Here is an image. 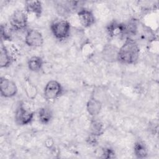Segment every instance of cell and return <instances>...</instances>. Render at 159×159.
<instances>
[{"label": "cell", "mask_w": 159, "mask_h": 159, "mask_svg": "<svg viewBox=\"0 0 159 159\" xmlns=\"http://www.w3.org/2000/svg\"><path fill=\"white\" fill-rule=\"evenodd\" d=\"M25 44L31 47H39L43 43V38L40 31L31 29L27 31L25 36Z\"/></svg>", "instance_id": "obj_7"}, {"label": "cell", "mask_w": 159, "mask_h": 159, "mask_svg": "<svg viewBox=\"0 0 159 159\" xmlns=\"http://www.w3.org/2000/svg\"><path fill=\"white\" fill-rule=\"evenodd\" d=\"M119 48L112 43L106 44L101 52V56L102 59L108 62L112 63L117 61Z\"/></svg>", "instance_id": "obj_10"}, {"label": "cell", "mask_w": 159, "mask_h": 159, "mask_svg": "<svg viewBox=\"0 0 159 159\" xmlns=\"http://www.w3.org/2000/svg\"><path fill=\"white\" fill-rule=\"evenodd\" d=\"M140 54L139 45L132 38L126 37L122 45L119 48L117 61L124 64H134L137 62Z\"/></svg>", "instance_id": "obj_1"}, {"label": "cell", "mask_w": 159, "mask_h": 159, "mask_svg": "<svg viewBox=\"0 0 159 159\" xmlns=\"http://www.w3.org/2000/svg\"><path fill=\"white\" fill-rule=\"evenodd\" d=\"M134 153L138 158H144L148 155L146 145L142 141H137L134 146Z\"/></svg>", "instance_id": "obj_17"}, {"label": "cell", "mask_w": 159, "mask_h": 159, "mask_svg": "<svg viewBox=\"0 0 159 159\" xmlns=\"http://www.w3.org/2000/svg\"><path fill=\"white\" fill-rule=\"evenodd\" d=\"M78 17L81 24L86 28L90 27L95 22V17L93 13L86 8H81L78 11Z\"/></svg>", "instance_id": "obj_11"}, {"label": "cell", "mask_w": 159, "mask_h": 159, "mask_svg": "<svg viewBox=\"0 0 159 159\" xmlns=\"http://www.w3.org/2000/svg\"><path fill=\"white\" fill-rule=\"evenodd\" d=\"M14 30L11 25L7 24L1 25V41H11L12 39V32Z\"/></svg>", "instance_id": "obj_19"}, {"label": "cell", "mask_w": 159, "mask_h": 159, "mask_svg": "<svg viewBox=\"0 0 159 159\" xmlns=\"http://www.w3.org/2000/svg\"><path fill=\"white\" fill-rule=\"evenodd\" d=\"M142 36L143 38H145L147 40H153L155 38L154 33L152 32L151 29H150L148 27L142 25Z\"/></svg>", "instance_id": "obj_20"}, {"label": "cell", "mask_w": 159, "mask_h": 159, "mask_svg": "<svg viewBox=\"0 0 159 159\" xmlns=\"http://www.w3.org/2000/svg\"><path fill=\"white\" fill-rule=\"evenodd\" d=\"M102 108L101 102L95 98L93 96H91L87 102L86 104V110L88 114L93 116L95 117L97 116L101 111Z\"/></svg>", "instance_id": "obj_13"}, {"label": "cell", "mask_w": 159, "mask_h": 159, "mask_svg": "<svg viewBox=\"0 0 159 159\" xmlns=\"http://www.w3.org/2000/svg\"><path fill=\"white\" fill-rule=\"evenodd\" d=\"M43 64V59L39 56H33L29 58L27 62V66L30 71L33 72H39L41 70Z\"/></svg>", "instance_id": "obj_15"}, {"label": "cell", "mask_w": 159, "mask_h": 159, "mask_svg": "<svg viewBox=\"0 0 159 159\" xmlns=\"http://www.w3.org/2000/svg\"><path fill=\"white\" fill-rule=\"evenodd\" d=\"M53 117V112L50 108L43 107L40 108L38 112V118L39 121L43 124H48Z\"/></svg>", "instance_id": "obj_16"}, {"label": "cell", "mask_w": 159, "mask_h": 159, "mask_svg": "<svg viewBox=\"0 0 159 159\" xmlns=\"http://www.w3.org/2000/svg\"><path fill=\"white\" fill-rule=\"evenodd\" d=\"M34 117V113L30 109H27L23 104L17 106L15 112V120L19 125H25L30 124Z\"/></svg>", "instance_id": "obj_5"}, {"label": "cell", "mask_w": 159, "mask_h": 159, "mask_svg": "<svg viewBox=\"0 0 159 159\" xmlns=\"http://www.w3.org/2000/svg\"><path fill=\"white\" fill-rule=\"evenodd\" d=\"M98 136H96V135H94L92 134H89V135L86 139V142L89 145H90L91 146H96L98 143Z\"/></svg>", "instance_id": "obj_22"}, {"label": "cell", "mask_w": 159, "mask_h": 159, "mask_svg": "<svg viewBox=\"0 0 159 159\" xmlns=\"http://www.w3.org/2000/svg\"><path fill=\"white\" fill-rule=\"evenodd\" d=\"M115 157V152L111 148H104L102 150V158H112Z\"/></svg>", "instance_id": "obj_21"}, {"label": "cell", "mask_w": 159, "mask_h": 159, "mask_svg": "<svg viewBox=\"0 0 159 159\" xmlns=\"http://www.w3.org/2000/svg\"><path fill=\"white\" fill-rule=\"evenodd\" d=\"M125 35L127 37L132 38L133 36L137 35L138 32L139 26L137 21L135 19L130 20L127 23L125 24ZM133 39V38H132Z\"/></svg>", "instance_id": "obj_18"}, {"label": "cell", "mask_w": 159, "mask_h": 159, "mask_svg": "<svg viewBox=\"0 0 159 159\" xmlns=\"http://www.w3.org/2000/svg\"><path fill=\"white\" fill-rule=\"evenodd\" d=\"M0 91L1 96L10 98L16 95L17 87L13 80L1 76L0 79Z\"/></svg>", "instance_id": "obj_6"}, {"label": "cell", "mask_w": 159, "mask_h": 159, "mask_svg": "<svg viewBox=\"0 0 159 159\" xmlns=\"http://www.w3.org/2000/svg\"><path fill=\"white\" fill-rule=\"evenodd\" d=\"M61 84L56 80L49 81L44 87L43 96L48 101H52L59 98L63 93Z\"/></svg>", "instance_id": "obj_4"}, {"label": "cell", "mask_w": 159, "mask_h": 159, "mask_svg": "<svg viewBox=\"0 0 159 159\" xmlns=\"http://www.w3.org/2000/svg\"><path fill=\"white\" fill-rule=\"evenodd\" d=\"M25 11L27 14H34L36 17H40L42 12V2L39 1H27L25 2Z\"/></svg>", "instance_id": "obj_12"}, {"label": "cell", "mask_w": 159, "mask_h": 159, "mask_svg": "<svg viewBox=\"0 0 159 159\" xmlns=\"http://www.w3.org/2000/svg\"><path fill=\"white\" fill-rule=\"evenodd\" d=\"M106 32L110 37H119L125 35V24L113 20L106 26Z\"/></svg>", "instance_id": "obj_9"}, {"label": "cell", "mask_w": 159, "mask_h": 159, "mask_svg": "<svg viewBox=\"0 0 159 159\" xmlns=\"http://www.w3.org/2000/svg\"><path fill=\"white\" fill-rule=\"evenodd\" d=\"M50 29L53 35L59 40L67 39L70 34V23L65 19L54 20L50 25Z\"/></svg>", "instance_id": "obj_2"}, {"label": "cell", "mask_w": 159, "mask_h": 159, "mask_svg": "<svg viewBox=\"0 0 159 159\" xmlns=\"http://www.w3.org/2000/svg\"><path fill=\"white\" fill-rule=\"evenodd\" d=\"M104 130L103 124L95 117L93 118L89 125V134L99 137L103 134Z\"/></svg>", "instance_id": "obj_14"}, {"label": "cell", "mask_w": 159, "mask_h": 159, "mask_svg": "<svg viewBox=\"0 0 159 159\" xmlns=\"http://www.w3.org/2000/svg\"><path fill=\"white\" fill-rule=\"evenodd\" d=\"M14 47H8L4 45L1 42V52H0V66L1 68L9 66L12 61L15 60V55L14 51H16Z\"/></svg>", "instance_id": "obj_8"}, {"label": "cell", "mask_w": 159, "mask_h": 159, "mask_svg": "<svg viewBox=\"0 0 159 159\" xmlns=\"http://www.w3.org/2000/svg\"><path fill=\"white\" fill-rule=\"evenodd\" d=\"M28 23L27 13L25 10H16L10 17L9 25L15 31H20L26 29Z\"/></svg>", "instance_id": "obj_3"}]
</instances>
